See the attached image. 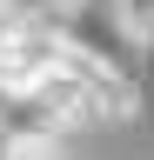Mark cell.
Returning a JSON list of instances; mask_svg holds the SVG:
<instances>
[{"label":"cell","instance_id":"obj_1","mask_svg":"<svg viewBox=\"0 0 154 160\" xmlns=\"http://www.w3.org/2000/svg\"><path fill=\"white\" fill-rule=\"evenodd\" d=\"M0 160H67V147H61L54 127H27V133H13L0 147Z\"/></svg>","mask_w":154,"mask_h":160},{"label":"cell","instance_id":"obj_2","mask_svg":"<svg viewBox=\"0 0 154 160\" xmlns=\"http://www.w3.org/2000/svg\"><path fill=\"white\" fill-rule=\"evenodd\" d=\"M114 20L134 40H154V0H114Z\"/></svg>","mask_w":154,"mask_h":160},{"label":"cell","instance_id":"obj_3","mask_svg":"<svg viewBox=\"0 0 154 160\" xmlns=\"http://www.w3.org/2000/svg\"><path fill=\"white\" fill-rule=\"evenodd\" d=\"M0 7H7V13H20V20H40V13L61 7V0H0Z\"/></svg>","mask_w":154,"mask_h":160},{"label":"cell","instance_id":"obj_4","mask_svg":"<svg viewBox=\"0 0 154 160\" xmlns=\"http://www.w3.org/2000/svg\"><path fill=\"white\" fill-rule=\"evenodd\" d=\"M13 27H20V13H7V7H0V47L13 40Z\"/></svg>","mask_w":154,"mask_h":160}]
</instances>
